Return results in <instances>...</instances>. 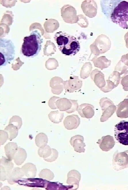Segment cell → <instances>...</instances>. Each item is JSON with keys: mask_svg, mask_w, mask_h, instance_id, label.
Returning <instances> with one entry per match:
<instances>
[{"mask_svg": "<svg viewBox=\"0 0 128 190\" xmlns=\"http://www.w3.org/2000/svg\"><path fill=\"white\" fill-rule=\"evenodd\" d=\"M43 39L37 30L32 31L30 35L24 37L21 52L25 56L33 57L37 56L41 50Z\"/></svg>", "mask_w": 128, "mask_h": 190, "instance_id": "obj_1", "label": "cell"}, {"mask_svg": "<svg viewBox=\"0 0 128 190\" xmlns=\"http://www.w3.org/2000/svg\"><path fill=\"white\" fill-rule=\"evenodd\" d=\"M66 6V22L70 24L77 23L78 20V17L77 15L76 9L71 5H67Z\"/></svg>", "mask_w": 128, "mask_h": 190, "instance_id": "obj_20", "label": "cell"}, {"mask_svg": "<svg viewBox=\"0 0 128 190\" xmlns=\"http://www.w3.org/2000/svg\"><path fill=\"white\" fill-rule=\"evenodd\" d=\"M84 138L80 135H76L71 137L70 142L76 152L81 153L84 152L85 149L84 147L85 144L84 142Z\"/></svg>", "mask_w": 128, "mask_h": 190, "instance_id": "obj_12", "label": "cell"}, {"mask_svg": "<svg viewBox=\"0 0 128 190\" xmlns=\"http://www.w3.org/2000/svg\"><path fill=\"white\" fill-rule=\"evenodd\" d=\"M15 52V46L10 39L0 38V66L10 64L14 58Z\"/></svg>", "mask_w": 128, "mask_h": 190, "instance_id": "obj_3", "label": "cell"}, {"mask_svg": "<svg viewBox=\"0 0 128 190\" xmlns=\"http://www.w3.org/2000/svg\"><path fill=\"white\" fill-rule=\"evenodd\" d=\"M81 177V174L78 171L71 170L68 173L66 183L73 187L72 190H77L79 187Z\"/></svg>", "mask_w": 128, "mask_h": 190, "instance_id": "obj_14", "label": "cell"}, {"mask_svg": "<svg viewBox=\"0 0 128 190\" xmlns=\"http://www.w3.org/2000/svg\"><path fill=\"white\" fill-rule=\"evenodd\" d=\"M72 36L62 31H60L55 34L54 39L60 51L69 43Z\"/></svg>", "mask_w": 128, "mask_h": 190, "instance_id": "obj_11", "label": "cell"}, {"mask_svg": "<svg viewBox=\"0 0 128 190\" xmlns=\"http://www.w3.org/2000/svg\"><path fill=\"white\" fill-rule=\"evenodd\" d=\"M9 124H11L16 126L19 130L22 124L21 118L19 116H13L9 119Z\"/></svg>", "mask_w": 128, "mask_h": 190, "instance_id": "obj_33", "label": "cell"}, {"mask_svg": "<svg viewBox=\"0 0 128 190\" xmlns=\"http://www.w3.org/2000/svg\"><path fill=\"white\" fill-rule=\"evenodd\" d=\"M90 63L89 62H86L83 66L81 71L80 76L82 78L85 79L88 77L90 72L92 69V65L88 67Z\"/></svg>", "mask_w": 128, "mask_h": 190, "instance_id": "obj_29", "label": "cell"}, {"mask_svg": "<svg viewBox=\"0 0 128 190\" xmlns=\"http://www.w3.org/2000/svg\"><path fill=\"white\" fill-rule=\"evenodd\" d=\"M121 76L120 73L119 72L114 71L109 76L108 79L112 81L117 86L121 79Z\"/></svg>", "mask_w": 128, "mask_h": 190, "instance_id": "obj_32", "label": "cell"}, {"mask_svg": "<svg viewBox=\"0 0 128 190\" xmlns=\"http://www.w3.org/2000/svg\"><path fill=\"white\" fill-rule=\"evenodd\" d=\"M39 175L40 178L48 180L53 179L54 177L53 173L50 170L46 168L42 170Z\"/></svg>", "mask_w": 128, "mask_h": 190, "instance_id": "obj_28", "label": "cell"}, {"mask_svg": "<svg viewBox=\"0 0 128 190\" xmlns=\"http://www.w3.org/2000/svg\"><path fill=\"white\" fill-rule=\"evenodd\" d=\"M120 61L128 68V53L122 55Z\"/></svg>", "mask_w": 128, "mask_h": 190, "instance_id": "obj_38", "label": "cell"}, {"mask_svg": "<svg viewBox=\"0 0 128 190\" xmlns=\"http://www.w3.org/2000/svg\"><path fill=\"white\" fill-rule=\"evenodd\" d=\"M91 77L95 84L100 89L106 85L104 75L98 69H95L91 72Z\"/></svg>", "mask_w": 128, "mask_h": 190, "instance_id": "obj_16", "label": "cell"}, {"mask_svg": "<svg viewBox=\"0 0 128 190\" xmlns=\"http://www.w3.org/2000/svg\"><path fill=\"white\" fill-rule=\"evenodd\" d=\"M100 104L103 111L100 121L104 122L107 120L112 115L115 106L114 105L112 101L106 97L102 98L100 100Z\"/></svg>", "mask_w": 128, "mask_h": 190, "instance_id": "obj_7", "label": "cell"}, {"mask_svg": "<svg viewBox=\"0 0 128 190\" xmlns=\"http://www.w3.org/2000/svg\"><path fill=\"white\" fill-rule=\"evenodd\" d=\"M94 107L91 104L83 103L79 105L77 111L81 117L90 119L94 115Z\"/></svg>", "mask_w": 128, "mask_h": 190, "instance_id": "obj_13", "label": "cell"}, {"mask_svg": "<svg viewBox=\"0 0 128 190\" xmlns=\"http://www.w3.org/2000/svg\"><path fill=\"white\" fill-rule=\"evenodd\" d=\"M128 69L127 67L119 60L115 67L114 71L119 72L121 75L124 74L125 76L128 74Z\"/></svg>", "mask_w": 128, "mask_h": 190, "instance_id": "obj_31", "label": "cell"}, {"mask_svg": "<svg viewBox=\"0 0 128 190\" xmlns=\"http://www.w3.org/2000/svg\"><path fill=\"white\" fill-rule=\"evenodd\" d=\"M114 135L119 142L128 145V121L122 120L116 124L114 127Z\"/></svg>", "mask_w": 128, "mask_h": 190, "instance_id": "obj_5", "label": "cell"}, {"mask_svg": "<svg viewBox=\"0 0 128 190\" xmlns=\"http://www.w3.org/2000/svg\"><path fill=\"white\" fill-rule=\"evenodd\" d=\"M80 119L77 115H72L67 116L65 118L63 124L65 128L68 130L77 128L80 124Z\"/></svg>", "mask_w": 128, "mask_h": 190, "instance_id": "obj_15", "label": "cell"}, {"mask_svg": "<svg viewBox=\"0 0 128 190\" xmlns=\"http://www.w3.org/2000/svg\"><path fill=\"white\" fill-rule=\"evenodd\" d=\"M81 8L85 14L90 18L95 17L96 15L97 5L94 0H85L83 1Z\"/></svg>", "mask_w": 128, "mask_h": 190, "instance_id": "obj_9", "label": "cell"}, {"mask_svg": "<svg viewBox=\"0 0 128 190\" xmlns=\"http://www.w3.org/2000/svg\"><path fill=\"white\" fill-rule=\"evenodd\" d=\"M110 18L121 28L128 29V1H122L115 7L110 14Z\"/></svg>", "mask_w": 128, "mask_h": 190, "instance_id": "obj_2", "label": "cell"}, {"mask_svg": "<svg viewBox=\"0 0 128 190\" xmlns=\"http://www.w3.org/2000/svg\"><path fill=\"white\" fill-rule=\"evenodd\" d=\"M49 120L55 124H58L61 122L64 117L63 113L58 111H51L48 114Z\"/></svg>", "mask_w": 128, "mask_h": 190, "instance_id": "obj_24", "label": "cell"}, {"mask_svg": "<svg viewBox=\"0 0 128 190\" xmlns=\"http://www.w3.org/2000/svg\"><path fill=\"white\" fill-rule=\"evenodd\" d=\"M110 137L108 136L102 137L101 139L99 140L97 143L100 144V147L102 149H107L110 147Z\"/></svg>", "mask_w": 128, "mask_h": 190, "instance_id": "obj_30", "label": "cell"}, {"mask_svg": "<svg viewBox=\"0 0 128 190\" xmlns=\"http://www.w3.org/2000/svg\"><path fill=\"white\" fill-rule=\"evenodd\" d=\"M35 143L36 145L39 147H44L47 145L48 139L47 135L43 133H40L36 136Z\"/></svg>", "mask_w": 128, "mask_h": 190, "instance_id": "obj_26", "label": "cell"}, {"mask_svg": "<svg viewBox=\"0 0 128 190\" xmlns=\"http://www.w3.org/2000/svg\"><path fill=\"white\" fill-rule=\"evenodd\" d=\"M124 39L125 42L126 46L128 49V32H127L125 35Z\"/></svg>", "mask_w": 128, "mask_h": 190, "instance_id": "obj_39", "label": "cell"}, {"mask_svg": "<svg viewBox=\"0 0 128 190\" xmlns=\"http://www.w3.org/2000/svg\"><path fill=\"white\" fill-rule=\"evenodd\" d=\"M51 153V149L48 145L40 147L38 151V153L41 157L43 158L49 157Z\"/></svg>", "mask_w": 128, "mask_h": 190, "instance_id": "obj_27", "label": "cell"}, {"mask_svg": "<svg viewBox=\"0 0 128 190\" xmlns=\"http://www.w3.org/2000/svg\"><path fill=\"white\" fill-rule=\"evenodd\" d=\"M77 101L76 100L63 98L58 102L56 107L60 111H65L68 113H70L77 110L79 106Z\"/></svg>", "mask_w": 128, "mask_h": 190, "instance_id": "obj_6", "label": "cell"}, {"mask_svg": "<svg viewBox=\"0 0 128 190\" xmlns=\"http://www.w3.org/2000/svg\"><path fill=\"white\" fill-rule=\"evenodd\" d=\"M18 147L16 142H10L7 143L4 147L5 154L8 159L12 161L16 153Z\"/></svg>", "mask_w": 128, "mask_h": 190, "instance_id": "obj_21", "label": "cell"}, {"mask_svg": "<svg viewBox=\"0 0 128 190\" xmlns=\"http://www.w3.org/2000/svg\"><path fill=\"white\" fill-rule=\"evenodd\" d=\"M91 61H93L94 66L102 70L108 67L110 65L111 62V60H108L104 56L97 57V56H95L91 60Z\"/></svg>", "mask_w": 128, "mask_h": 190, "instance_id": "obj_19", "label": "cell"}, {"mask_svg": "<svg viewBox=\"0 0 128 190\" xmlns=\"http://www.w3.org/2000/svg\"><path fill=\"white\" fill-rule=\"evenodd\" d=\"M80 48L79 41L75 37L72 36L69 43L60 52L66 55L73 56L79 51Z\"/></svg>", "mask_w": 128, "mask_h": 190, "instance_id": "obj_10", "label": "cell"}, {"mask_svg": "<svg viewBox=\"0 0 128 190\" xmlns=\"http://www.w3.org/2000/svg\"><path fill=\"white\" fill-rule=\"evenodd\" d=\"M58 156L57 151L55 149L51 148V153L48 157L43 158L47 162H52L55 161Z\"/></svg>", "mask_w": 128, "mask_h": 190, "instance_id": "obj_34", "label": "cell"}, {"mask_svg": "<svg viewBox=\"0 0 128 190\" xmlns=\"http://www.w3.org/2000/svg\"><path fill=\"white\" fill-rule=\"evenodd\" d=\"M71 78L65 87L66 90L69 93L80 89L82 85V81L79 79L78 76H75V79Z\"/></svg>", "mask_w": 128, "mask_h": 190, "instance_id": "obj_17", "label": "cell"}, {"mask_svg": "<svg viewBox=\"0 0 128 190\" xmlns=\"http://www.w3.org/2000/svg\"><path fill=\"white\" fill-rule=\"evenodd\" d=\"M78 20L77 23L82 27H87L88 25V22L86 18L82 14L78 15Z\"/></svg>", "mask_w": 128, "mask_h": 190, "instance_id": "obj_35", "label": "cell"}, {"mask_svg": "<svg viewBox=\"0 0 128 190\" xmlns=\"http://www.w3.org/2000/svg\"><path fill=\"white\" fill-rule=\"evenodd\" d=\"M121 83L125 91H128V74L123 76L121 78Z\"/></svg>", "mask_w": 128, "mask_h": 190, "instance_id": "obj_37", "label": "cell"}, {"mask_svg": "<svg viewBox=\"0 0 128 190\" xmlns=\"http://www.w3.org/2000/svg\"><path fill=\"white\" fill-rule=\"evenodd\" d=\"M0 145H2L5 143L8 139V135L5 130H0Z\"/></svg>", "mask_w": 128, "mask_h": 190, "instance_id": "obj_36", "label": "cell"}, {"mask_svg": "<svg viewBox=\"0 0 128 190\" xmlns=\"http://www.w3.org/2000/svg\"><path fill=\"white\" fill-rule=\"evenodd\" d=\"M111 45V42L108 37L101 34L98 36L90 45L91 53L98 56L108 51L110 49Z\"/></svg>", "mask_w": 128, "mask_h": 190, "instance_id": "obj_4", "label": "cell"}, {"mask_svg": "<svg viewBox=\"0 0 128 190\" xmlns=\"http://www.w3.org/2000/svg\"><path fill=\"white\" fill-rule=\"evenodd\" d=\"M24 174L21 168H14L9 174L7 180L8 183L11 185L14 184L21 178Z\"/></svg>", "mask_w": 128, "mask_h": 190, "instance_id": "obj_18", "label": "cell"}, {"mask_svg": "<svg viewBox=\"0 0 128 190\" xmlns=\"http://www.w3.org/2000/svg\"><path fill=\"white\" fill-rule=\"evenodd\" d=\"M21 168L24 175L27 177L31 178L35 176L37 170L35 166L33 164L30 163H26Z\"/></svg>", "mask_w": 128, "mask_h": 190, "instance_id": "obj_22", "label": "cell"}, {"mask_svg": "<svg viewBox=\"0 0 128 190\" xmlns=\"http://www.w3.org/2000/svg\"><path fill=\"white\" fill-rule=\"evenodd\" d=\"M18 129L15 126L11 124H9L5 128V130L7 133L8 139L11 140L15 138L18 134Z\"/></svg>", "mask_w": 128, "mask_h": 190, "instance_id": "obj_25", "label": "cell"}, {"mask_svg": "<svg viewBox=\"0 0 128 190\" xmlns=\"http://www.w3.org/2000/svg\"><path fill=\"white\" fill-rule=\"evenodd\" d=\"M0 180L4 181L7 179L12 170L14 164L7 158L2 157L0 160Z\"/></svg>", "mask_w": 128, "mask_h": 190, "instance_id": "obj_8", "label": "cell"}, {"mask_svg": "<svg viewBox=\"0 0 128 190\" xmlns=\"http://www.w3.org/2000/svg\"><path fill=\"white\" fill-rule=\"evenodd\" d=\"M27 156V153L24 149L19 147L14 155V159L16 164L19 166L21 165L25 161Z\"/></svg>", "mask_w": 128, "mask_h": 190, "instance_id": "obj_23", "label": "cell"}]
</instances>
